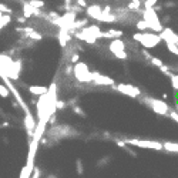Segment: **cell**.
<instances>
[{"mask_svg": "<svg viewBox=\"0 0 178 178\" xmlns=\"http://www.w3.org/2000/svg\"><path fill=\"white\" fill-rule=\"evenodd\" d=\"M133 39L135 41H140L144 47H154L162 40L161 36H158V34H145V33H143V34L137 33L133 36Z\"/></svg>", "mask_w": 178, "mask_h": 178, "instance_id": "cell-1", "label": "cell"}, {"mask_svg": "<svg viewBox=\"0 0 178 178\" xmlns=\"http://www.w3.org/2000/svg\"><path fill=\"white\" fill-rule=\"evenodd\" d=\"M74 76L81 83H90L93 81V71H88L84 63H77L74 67Z\"/></svg>", "mask_w": 178, "mask_h": 178, "instance_id": "cell-2", "label": "cell"}, {"mask_svg": "<svg viewBox=\"0 0 178 178\" xmlns=\"http://www.w3.org/2000/svg\"><path fill=\"white\" fill-rule=\"evenodd\" d=\"M143 101H144L145 104H148V106L154 110V113H157V114L165 116V114L169 113V107H168L164 101H161V100H155V99H151V97H145V99H143Z\"/></svg>", "mask_w": 178, "mask_h": 178, "instance_id": "cell-3", "label": "cell"}, {"mask_svg": "<svg viewBox=\"0 0 178 178\" xmlns=\"http://www.w3.org/2000/svg\"><path fill=\"white\" fill-rule=\"evenodd\" d=\"M124 141H125V144H130V145H137V147H143V148H151V150H157V151H161L164 148V144L157 143V141H151V140H131V138H127Z\"/></svg>", "mask_w": 178, "mask_h": 178, "instance_id": "cell-4", "label": "cell"}, {"mask_svg": "<svg viewBox=\"0 0 178 178\" xmlns=\"http://www.w3.org/2000/svg\"><path fill=\"white\" fill-rule=\"evenodd\" d=\"M110 51L114 54L116 58H120V60H127V53H125V46H124V41L120 40V39H116L110 43L108 46Z\"/></svg>", "mask_w": 178, "mask_h": 178, "instance_id": "cell-5", "label": "cell"}, {"mask_svg": "<svg viewBox=\"0 0 178 178\" xmlns=\"http://www.w3.org/2000/svg\"><path fill=\"white\" fill-rule=\"evenodd\" d=\"M114 88H116V90H118V91H121L123 94L134 97V99L140 96V90H138L137 87L131 85V84H118V85H114Z\"/></svg>", "mask_w": 178, "mask_h": 178, "instance_id": "cell-6", "label": "cell"}, {"mask_svg": "<svg viewBox=\"0 0 178 178\" xmlns=\"http://www.w3.org/2000/svg\"><path fill=\"white\" fill-rule=\"evenodd\" d=\"M93 81H94V84H99V85H114L113 78L103 76L99 71H93Z\"/></svg>", "mask_w": 178, "mask_h": 178, "instance_id": "cell-7", "label": "cell"}, {"mask_svg": "<svg viewBox=\"0 0 178 178\" xmlns=\"http://www.w3.org/2000/svg\"><path fill=\"white\" fill-rule=\"evenodd\" d=\"M161 39L162 40H165L167 43H174V44H178V36L169 29V27H167V29H164L162 30V33H161Z\"/></svg>", "mask_w": 178, "mask_h": 178, "instance_id": "cell-8", "label": "cell"}, {"mask_svg": "<svg viewBox=\"0 0 178 178\" xmlns=\"http://www.w3.org/2000/svg\"><path fill=\"white\" fill-rule=\"evenodd\" d=\"M101 13H103V10L97 5H93V6H88L87 7V14H90V17H93V19H97Z\"/></svg>", "mask_w": 178, "mask_h": 178, "instance_id": "cell-9", "label": "cell"}, {"mask_svg": "<svg viewBox=\"0 0 178 178\" xmlns=\"http://www.w3.org/2000/svg\"><path fill=\"white\" fill-rule=\"evenodd\" d=\"M29 91L34 96H46L47 94V88L46 87H39V85H32L29 87Z\"/></svg>", "mask_w": 178, "mask_h": 178, "instance_id": "cell-10", "label": "cell"}, {"mask_svg": "<svg viewBox=\"0 0 178 178\" xmlns=\"http://www.w3.org/2000/svg\"><path fill=\"white\" fill-rule=\"evenodd\" d=\"M103 37L104 39H117V37H123V32L121 30H108V32H106V33H103Z\"/></svg>", "mask_w": 178, "mask_h": 178, "instance_id": "cell-11", "label": "cell"}, {"mask_svg": "<svg viewBox=\"0 0 178 178\" xmlns=\"http://www.w3.org/2000/svg\"><path fill=\"white\" fill-rule=\"evenodd\" d=\"M10 20H12L10 14H5V13H2V14H0V27L5 29V27L10 23Z\"/></svg>", "mask_w": 178, "mask_h": 178, "instance_id": "cell-12", "label": "cell"}, {"mask_svg": "<svg viewBox=\"0 0 178 178\" xmlns=\"http://www.w3.org/2000/svg\"><path fill=\"white\" fill-rule=\"evenodd\" d=\"M164 148H165L167 151H171V152H178V144L171 143V141L164 143Z\"/></svg>", "mask_w": 178, "mask_h": 178, "instance_id": "cell-13", "label": "cell"}, {"mask_svg": "<svg viewBox=\"0 0 178 178\" xmlns=\"http://www.w3.org/2000/svg\"><path fill=\"white\" fill-rule=\"evenodd\" d=\"M137 29L141 30V32H145V30L151 29V26H150V23L147 20H140V22H137Z\"/></svg>", "mask_w": 178, "mask_h": 178, "instance_id": "cell-14", "label": "cell"}, {"mask_svg": "<svg viewBox=\"0 0 178 178\" xmlns=\"http://www.w3.org/2000/svg\"><path fill=\"white\" fill-rule=\"evenodd\" d=\"M76 171H77L78 175H81V174L84 172V165H83V161H81L80 158L76 161Z\"/></svg>", "mask_w": 178, "mask_h": 178, "instance_id": "cell-15", "label": "cell"}, {"mask_svg": "<svg viewBox=\"0 0 178 178\" xmlns=\"http://www.w3.org/2000/svg\"><path fill=\"white\" fill-rule=\"evenodd\" d=\"M157 2H158V0H145V2H144V7H145V10H148V9H154V7L157 6Z\"/></svg>", "mask_w": 178, "mask_h": 178, "instance_id": "cell-16", "label": "cell"}, {"mask_svg": "<svg viewBox=\"0 0 178 178\" xmlns=\"http://www.w3.org/2000/svg\"><path fill=\"white\" fill-rule=\"evenodd\" d=\"M110 160H111V158H110V157H107V155H106V157H103V158H100V160L97 161V167H99V168H101V167L107 165V164L110 162Z\"/></svg>", "mask_w": 178, "mask_h": 178, "instance_id": "cell-17", "label": "cell"}, {"mask_svg": "<svg viewBox=\"0 0 178 178\" xmlns=\"http://www.w3.org/2000/svg\"><path fill=\"white\" fill-rule=\"evenodd\" d=\"M34 9H43L44 7V2H43V0H37V2H34V0H30V2H29Z\"/></svg>", "mask_w": 178, "mask_h": 178, "instance_id": "cell-18", "label": "cell"}, {"mask_svg": "<svg viewBox=\"0 0 178 178\" xmlns=\"http://www.w3.org/2000/svg\"><path fill=\"white\" fill-rule=\"evenodd\" d=\"M71 110H73L74 114H77V116H80V117H85V113L80 108V106H71Z\"/></svg>", "mask_w": 178, "mask_h": 178, "instance_id": "cell-19", "label": "cell"}, {"mask_svg": "<svg viewBox=\"0 0 178 178\" xmlns=\"http://www.w3.org/2000/svg\"><path fill=\"white\" fill-rule=\"evenodd\" d=\"M171 84L174 87V90L178 91V74H172L171 76Z\"/></svg>", "mask_w": 178, "mask_h": 178, "instance_id": "cell-20", "label": "cell"}, {"mask_svg": "<svg viewBox=\"0 0 178 178\" xmlns=\"http://www.w3.org/2000/svg\"><path fill=\"white\" fill-rule=\"evenodd\" d=\"M40 177H41V169L39 167H34L32 172V178H40Z\"/></svg>", "mask_w": 178, "mask_h": 178, "instance_id": "cell-21", "label": "cell"}, {"mask_svg": "<svg viewBox=\"0 0 178 178\" xmlns=\"http://www.w3.org/2000/svg\"><path fill=\"white\" fill-rule=\"evenodd\" d=\"M0 93H2V97L5 99V97H9V94H10V90H7V88L2 84L0 85Z\"/></svg>", "mask_w": 178, "mask_h": 178, "instance_id": "cell-22", "label": "cell"}, {"mask_svg": "<svg viewBox=\"0 0 178 178\" xmlns=\"http://www.w3.org/2000/svg\"><path fill=\"white\" fill-rule=\"evenodd\" d=\"M160 70H161V73H164L165 76H168L169 78H171V76L174 74V73L169 71V67H168V66H162V67H160Z\"/></svg>", "mask_w": 178, "mask_h": 178, "instance_id": "cell-23", "label": "cell"}, {"mask_svg": "<svg viewBox=\"0 0 178 178\" xmlns=\"http://www.w3.org/2000/svg\"><path fill=\"white\" fill-rule=\"evenodd\" d=\"M66 107H67V103H66V101H60V100L56 101V110H64Z\"/></svg>", "mask_w": 178, "mask_h": 178, "instance_id": "cell-24", "label": "cell"}, {"mask_svg": "<svg viewBox=\"0 0 178 178\" xmlns=\"http://www.w3.org/2000/svg\"><path fill=\"white\" fill-rule=\"evenodd\" d=\"M0 10H2V13H9V14H13V10L12 9H9L7 7V5H5V3H2V5H0Z\"/></svg>", "mask_w": 178, "mask_h": 178, "instance_id": "cell-25", "label": "cell"}, {"mask_svg": "<svg viewBox=\"0 0 178 178\" xmlns=\"http://www.w3.org/2000/svg\"><path fill=\"white\" fill-rule=\"evenodd\" d=\"M151 63H152L154 66H157V67H162V66H164L162 61H161L158 57H151Z\"/></svg>", "mask_w": 178, "mask_h": 178, "instance_id": "cell-26", "label": "cell"}, {"mask_svg": "<svg viewBox=\"0 0 178 178\" xmlns=\"http://www.w3.org/2000/svg\"><path fill=\"white\" fill-rule=\"evenodd\" d=\"M168 117H171L174 121H177V123H178V113H177L175 110H169V113H168Z\"/></svg>", "mask_w": 178, "mask_h": 178, "instance_id": "cell-27", "label": "cell"}, {"mask_svg": "<svg viewBox=\"0 0 178 178\" xmlns=\"http://www.w3.org/2000/svg\"><path fill=\"white\" fill-rule=\"evenodd\" d=\"M78 60H80L78 53H73V54H71V57H70V61H71V63H78Z\"/></svg>", "mask_w": 178, "mask_h": 178, "instance_id": "cell-28", "label": "cell"}, {"mask_svg": "<svg viewBox=\"0 0 178 178\" xmlns=\"http://www.w3.org/2000/svg\"><path fill=\"white\" fill-rule=\"evenodd\" d=\"M56 121H57V116H56V114H51V116L49 117V124L54 125V124H56Z\"/></svg>", "mask_w": 178, "mask_h": 178, "instance_id": "cell-29", "label": "cell"}, {"mask_svg": "<svg viewBox=\"0 0 178 178\" xmlns=\"http://www.w3.org/2000/svg\"><path fill=\"white\" fill-rule=\"evenodd\" d=\"M73 71H74V68H73V66H67V67L64 68V74H66V76H70V74H71Z\"/></svg>", "mask_w": 178, "mask_h": 178, "instance_id": "cell-30", "label": "cell"}, {"mask_svg": "<svg viewBox=\"0 0 178 178\" xmlns=\"http://www.w3.org/2000/svg\"><path fill=\"white\" fill-rule=\"evenodd\" d=\"M76 3H77L80 7H83V9L87 7V2H85V0H76Z\"/></svg>", "mask_w": 178, "mask_h": 178, "instance_id": "cell-31", "label": "cell"}, {"mask_svg": "<svg viewBox=\"0 0 178 178\" xmlns=\"http://www.w3.org/2000/svg\"><path fill=\"white\" fill-rule=\"evenodd\" d=\"M17 22H19V23H24V22H26V17H17Z\"/></svg>", "mask_w": 178, "mask_h": 178, "instance_id": "cell-32", "label": "cell"}, {"mask_svg": "<svg viewBox=\"0 0 178 178\" xmlns=\"http://www.w3.org/2000/svg\"><path fill=\"white\" fill-rule=\"evenodd\" d=\"M164 6H165V7H174L175 5H174V3H171V2H168V3H167V5H164Z\"/></svg>", "mask_w": 178, "mask_h": 178, "instance_id": "cell-33", "label": "cell"}, {"mask_svg": "<svg viewBox=\"0 0 178 178\" xmlns=\"http://www.w3.org/2000/svg\"><path fill=\"white\" fill-rule=\"evenodd\" d=\"M154 10H155V12H158V10H161V6H155V7H154Z\"/></svg>", "mask_w": 178, "mask_h": 178, "instance_id": "cell-34", "label": "cell"}, {"mask_svg": "<svg viewBox=\"0 0 178 178\" xmlns=\"http://www.w3.org/2000/svg\"><path fill=\"white\" fill-rule=\"evenodd\" d=\"M167 99H168V94L164 93V94H162V100H167Z\"/></svg>", "mask_w": 178, "mask_h": 178, "instance_id": "cell-35", "label": "cell"}, {"mask_svg": "<svg viewBox=\"0 0 178 178\" xmlns=\"http://www.w3.org/2000/svg\"><path fill=\"white\" fill-rule=\"evenodd\" d=\"M47 178H57L54 174H50V175H47Z\"/></svg>", "mask_w": 178, "mask_h": 178, "instance_id": "cell-36", "label": "cell"}, {"mask_svg": "<svg viewBox=\"0 0 178 178\" xmlns=\"http://www.w3.org/2000/svg\"><path fill=\"white\" fill-rule=\"evenodd\" d=\"M34 2H37V0H34Z\"/></svg>", "mask_w": 178, "mask_h": 178, "instance_id": "cell-37", "label": "cell"}]
</instances>
